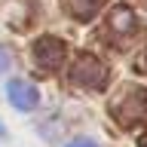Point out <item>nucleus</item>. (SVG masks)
I'll list each match as a JSON object with an SVG mask.
<instances>
[{"label":"nucleus","instance_id":"obj_2","mask_svg":"<svg viewBox=\"0 0 147 147\" xmlns=\"http://www.w3.org/2000/svg\"><path fill=\"white\" fill-rule=\"evenodd\" d=\"M67 147H98V144H95L92 138H74V141H71Z\"/></svg>","mask_w":147,"mask_h":147},{"label":"nucleus","instance_id":"obj_3","mask_svg":"<svg viewBox=\"0 0 147 147\" xmlns=\"http://www.w3.org/2000/svg\"><path fill=\"white\" fill-rule=\"evenodd\" d=\"M6 67H9V55H6V52H3V49H0V74L6 71Z\"/></svg>","mask_w":147,"mask_h":147},{"label":"nucleus","instance_id":"obj_1","mask_svg":"<svg viewBox=\"0 0 147 147\" xmlns=\"http://www.w3.org/2000/svg\"><path fill=\"white\" fill-rule=\"evenodd\" d=\"M6 98L16 110H34L40 104V92H37L34 83H28V80H9L6 83Z\"/></svg>","mask_w":147,"mask_h":147}]
</instances>
